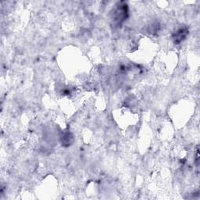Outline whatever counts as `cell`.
<instances>
[{
  "instance_id": "6da1fadb",
  "label": "cell",
  "mask_w": 200,
  "mask_h": 200,
  "mask_svg": "<svg viewBox=\"0 0 200 200\" xmlns=\"http://www.w3.org/2000/svg\"><path fill=\"white\" fill-rule=\"evenodd\" d=\"M179 32L177 34H176V38L175 39L176 41H178V42H181L182 41V39H184L186 36V34H187V31L188 30L186 29H180L178 30Z\"/></svg>"
}]
</instances>
